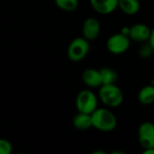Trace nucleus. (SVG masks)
I'll return each mask as SVG.
<instances>
[{"instance_id":"nucleus-1","label":"nucleus","mask_w":154,"mask_h":154,"mask_svg":"<svg viewBox=\"0 0 154 154\" xmlns=\"http://www.w3.org/2000/svg\"><path fill=\"white\" fill-rule=\"evenodd\" d=\"M92 127L102 131L111 132L117 125L116 116L106 108H97L92 114Z\"/></svg>"},{"instance_id":"nucleus-2","label":"nucleus","mask_w":154,"mask_h":154,"mask_svg":"<svg viewBox=\"0 0 154 154\" xmlns=\"http://www.w3.org/2000/svg\"><path fill=\"white\" fill-rule=\"evenodd\" d=\"M98 95L102 103L108 107H117L124 101L123 92L116 84L100 86Z\"/></svg>"},{"instance_id":"nucleus-3","label":"nucleus","mask_w":154,"mask_h":154,"mask_svg":"<svg viewBox=\"0 0 154 154\" xmlns=\"http://www.w3.org/2000/svg\"><path fill=\"white\" fill-rule=\"evenodd\" d=\"M76 107L79 112L91 115L97 108V97L91 90L80 91L76 97Z\"/></svg>"},{"instance_id":"nucleus-4","label":"nucleus","mask_w":154,"mask_h":154,"mask_svg":"<svg viewBox=\"0 0 154 154\" xmlns=\"http://www.w3.org/2000/svg\"><path fill=\"white\" fill-rule=\"evenodd\" d=\"M89 51V42L84 37H77L68 47V57L71 61L79 62L82 60Z\"/></svg>"},{"instance_id":"nucleus-5","label":"nucleus","mask_w":154,"mask_h":154,"mask_svg":"<svg viewBox=\"0 0 154 154\" xmlns=\"http://www.w3.org/2000/svg\"><path fill=\"white\" fill-rule=\"evenodd\" d=\"M131 40L128 36L123 33H116L110 36L106 42L107 50L116 55L125 53L130 47Z\"/></svg>"},{"instance_id":"nucleus-6","label":"nucleus","mask_w":154,"mask_h":154,"mask_svg":"<svg viewBox=\"0 0 154 154\" xmlns=\"http://www.w3.org/2000/svg\"><path fill=\"white\" fill-rule=\"evenodd\" d=\"M138 140L143 149L154 148V124L144 122L138 129Z\"/></svg>"},{"instance_id":"nucleus-7","label":"nucleus","mask_w":154,"mask_h":154,"mask_svg":"<svg viewBox=\"0 0 154 154\" xmlns=\"http://www.w3.org/2000/svg\"><path fill=\"white\" fill-rule=\"evenodd\" d=\"M83 37L88 42L95 41L100 33V23L97 19L94 17L87 18L82 26Z\"/></svg>"},{"instance_id":"nucleus-8","label":"nucleus","mask_w":154,"mask_h":154,"mask_svg":"<svg viewBox=\"0 0 154 154\" xmlns=\"http://www.w3.org/2000/svg\"><path fill=\"white\" fill-rule=\"evenodd\" d=\"M151 29L144 23H135L130 27L129 38L137 42H145L148 41Z\"/></svg>"},{"instance_id":"nucleus-9","label":"nucleus","mask_w":154,"mask_h":154,"mask_svg":"<svg viewBox=\"0 0 154 154\" xmlns=\"http://www.w3.org/2000/svg\"><path fill=\"white\" fill-rule=\"evenodd\" d=\"M90 5L97 13L109 14L118 7V0H90Z\"/></svg>"},{"instance_id":"nucleus-10","label":"nucleus","mask_w":154,"mask_h":154,"mask_svg":"<svg viewBox=\"0 0 154 154\" xmlns=\"http://www.w3.org/2000/svg\"><path fill=\"white\" fill-rule=\"evenodd\" d=\"M82 80L89 88H98L102 86L100 71L95 69H87L82 73Z\"/></svg>"},{"instance_id":"nucleus-11","label":"nucleus","mask_w":154,"mask_h":154,"mask_svg":"<svg viewBox=\"0 0 154 154\" xmlns=\"http://www.w3.org/2000/svg\"><path fill=\"white\" fill-rule=\"evenodd\" d=\"M72 123L74 127L77 128L78 130H82V131L88 130L92 127L91 115L79 112V114H77L74 116Z\"/></svg>"},{"instance_id":"nucleus-12","label":"nucleus","mask_w":154,"mask_h":154,"mask_svg":"<svg viewBox=\"0 0 154 154\" xmlns=\"http://www.w3.org/2000/svg\"><path fill=\"white\" fill-rule=\"evenodd\" d=\"M118 7L124 14L133 15L139 12L141 5L139 0H118Z\"/></svg>"},{"instance_id":"nucleus-13","label":"nucleus","mask_w":154,"mask_h":154,"mask_svg":"<svg viewBox=\"0 0 154 154\" xmlns=\"http://www.w3.org/2000/svg\"><path fill=\"white\" fill-rule=\"evenodd\" d=\"M138 100L144 106H149L154 103V86L149 85L143 87L138 93Z\"/></svg>"},{"instance_id":"nucleus-14","label":"nucleus","mask_w":154,"mask_h":154,"mask_svg":"<svg viewBox=\"0 0 154 154\" xmlns=\"http://www.w3.org/2000/svg\"><path fill=\"white\" fill-rule=\"evenodd\" d=\"M102 79V85L107 84H116L118 79L117 73L110 68H103L99 69Z\"/></svg>"},{"instance_id":"nucleus-15","label":"nucleus","mask_w":154,"mask_h":154,"mask_svg":"<svg viewBox=\"0 0 154 154\" xmlns=\"http://www.w3.org/2000/svg\"><path fill=\"white\" fill-rule=\"evenodd\" d=\"M55 5L63 11L73 12L79 6V0H54Z\"/></svg>"},{"instance_id":"nucleus-16","label":"nucleus","mask_w":154,"mask_h":154,"mask_svg":"<svg viewBox=\"0 0 154 154\" xmlns=\"http://www.w3.org/2000/svg\"><path fill=\"white\" fill-rule=\"evenodd\" d=\"M13 151L11 143L5 139H0V154H10Z\"/></svg>"},{"instance_id":"nucleus-17","label":"nucleus","mask_w":154,"mask_h":154,"mask_svg":"<svg viewBox=\"0 0 154 154\" xmlns=\"http://www.w3.org/2000/svg\"><path fill=\"white\" fill-rule=\"evenodd\" d=\"M153 49L151 47V45L149 43L147 44H144L143 45L140 50H139V54L140 56H142L143 58H148V57H151L152 52H153Z\"/></svg>"},{"instance_id":"nucleus-18","label":"nucleus","mask_w":154,"mask_h":154,"mask_svg":"<svg viewBox=\"0 0 154 154\" xmlns=\"http://www.w3.org/2000/svg\"><path fill=\"white\" fill-rule=\"evenodd\" d=\"M148 43L151 45V47L153 49L154 51V28L152 30H151V33H150V36L148 39Z\"/></svg>"},{"instance_id":"nucleus-19","label":"nucleus","mask_w":154,"mask_h":154,"mask_svg":"<svg viewBox=\"0 0 154 154\" xmlns=\"http://www.w3.org/2000/svg\"><path fill=\"white\" fill-rule=\"evenodd\" d=\"M129 30H130V27H124V28L122 29V31H121V33H123V34L128 36V34H129ZM128 37H129V36H128Z\"/></svg>"},{"instance_id":"nucleus-20","label":"nucleus","mask_w":154,"mask_h":154,"mask_svg":"<svg viewBox=\"0 0 154 154\" xmlns=\"http://www.w3.org/2000/svg\"><path fill=\"white\" fill-rule=\"evenodd\" d=\"M143 154H154V148H149V149H144Z\"/></svg>"},{"instance_id":"nucleus-21","label":"nucleus","mask_w":154,"mask_h":154,"mask_svg":"<svg viewBox=\"0 0 154 154\" xmlns=\"http://www.w3.org/2000/svg\"><path fill=\"white\" fill-rule=\"evenodd\" d=\"M92 154H106V152H104V151H96V152H92Z\"/></svg>"},{"instance_id":"nucleus-22","label":"nucleus","mask_w":154,"mask_h":154,"mask_svg":"<svg viewBox=\"0 0 154 154\" xmlns=\"http://www.w3.org/2000/svg\"><path fill=\"white\" fill-rule=\"evenodd\" d=\"M113 154H125L124 152H121V151H116V152H113Z\"/></svg>"}]
</instances>
